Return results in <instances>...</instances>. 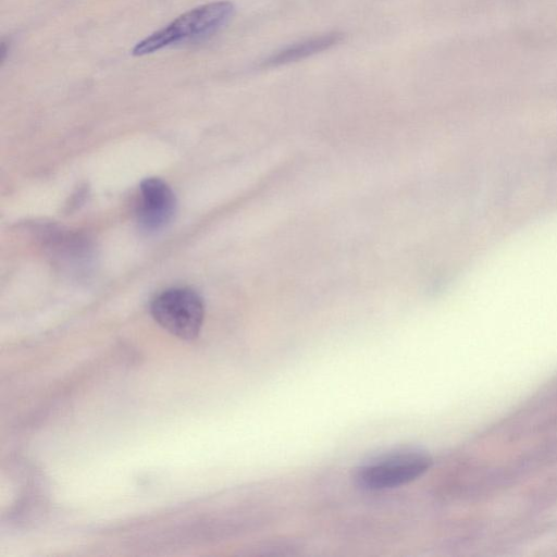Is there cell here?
Here are the masks:
<instances>
[{
    "mask_svg": "<svg viewBox=\"0 0 557 557\" xmlns=\"http://www.w3.org/2000/svg\"><path fill=\"white\" fill-rule=\"evenodd\" d=\"M234 10L230 1H215L195 8L137 42L132 53L145 55L174 44L208 37L231 20Z\"/></svg>",
    "mask_w": 557,
    "mask_h": 557,
    "instance_id": "cell-1",
    "label": "cell"
},
{
    "mask_svg": "<svg viewBox=\"0 0 557 557\" xmlns=\"http://www.w3.org/2000/svg\"><path fill=\"white\" fill-rule=\"evenodd\" d=\"M154 321L174 336L195 339L203 322L201 297L190 288L175 287L159 294L150 305Z\"/></svg>",
    "mask_w": 557,
    "mask_h": 557,
    "instance_id": "cell-2",
    "label": "cell"
},
{
    "mask_svg": "<svg viewBox=\"0 0 557 557\" xmlns=\"http://www.w3.org/2000/svg\"><path fill=\"white\" fill-rule=\"evenodd\" d=\"M432 459L420 450H400L373 459L356 471V482L367 490H385L409 483L423 474Z\"/></svg>",
    "mask_w": 557,
    "mask_h": 557,
    "instance_id": "cell-3",
    "label": "cell"
},
{
    "mask_svg": "<svg viewBox=\"0 0 557 557\" xmlns=\"http://www.w3.org/2000/svg\"><path fill=\"white\" fill-rule=\"evenodd\" d=\"M175 196L171 187L160 178H146L140 184V201L137 216L146 231H158L173 216Z\"/></svg>",
    "mask_w": 557,
    "mask_h": 557,
    "instance_id": "cell-4",
    "label": "cell"
},
{
    "mask_svg": "<svg viewBox=\"0 0 557 557\" xmlns=\"http://www.w3.org/2000/svg\"><path fill=\"white\" fill-rule=\"evenodd\" d=\"M343 33L331 32L293 44L264 59L261 62V67L271 69L298 62L331 49L338 45L343 40Z\"/></svg>",
    "mask_w": 557,
    "mask_h": 557,
    "instance_id": "cell-5",
    "label": "cell"
}]
</instances>
